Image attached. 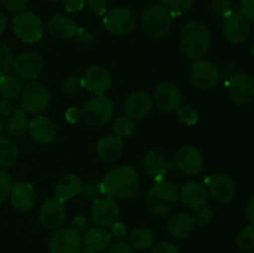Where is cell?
<instances>
[{"instance_id": "16", "label": "cell", "mask_w": 254, "mask_h": 253, "mask_svg": "<svg viewBox=\"0 0 254 253\" xmlns=\"http://www.w3.org/2000/svg\"><path fill=\"white\" fill-rule=\"evenodd\" d=\"M154 107L153 97L145 91H134L126 98L123 111L128 118L143 119L150 114Z\"/></svg>"}, {"instance_id": "13", "label": "cell", "mask_w": 254, "mask_h": 253, "mask_svg": "<svg viewBox=\"0 0 254 253\" xmlns=\"http://www.w3.org/2000/svg\"><path fill=\"white\" fill-rule=\"evenodd\" d=\"M82 237L72 227L59 228L49 240L50 253H78Z\"/></svg>"}, {"instance_id": "25", "label": "cell", "mask_w": 254, "mask_h": 253, "mask_svg": "<svg viewBox=\"0 0 254 253\" xmlns=\"http://www.w3.org/2000/svg\"><path fill=\"white\" fill-rule=\"evenodd\" d=\"M196 223L193 216L186 212H179L171 216L166 223L168 232L175 238H186L195 231Z\"/></svg>"}, {"instance_id": "60", "label": "cell", "mask_w": 254, "mask_h": 253, "mask_svg": "<svg viewBox=\"0 0 254 253\" xmlns=\"http://www.w3.org/2000/svg\"><path fill=\"white\" fill-rule=\"evenodd\" d=\"M47 1H52V2H57V1H60V0H47Z\"/></svg>"}, {"instance_id": "52", "label": "cell", "mask_w": 254, "mask_h": 253, "mask_svg": "<svg viewBox=\"0 0 254 253\" xmlns=\"http://www.w3.org/2000/svg\"><path fill=\"white\" fill-rule=\"evenodd\" d=\"M111 227H112V231H111L112 238L114 237L116 240L122 241L127 236V226L124 225L123 222H118V221H117V222L114 223V225H112Z\"/></svg>"}, {"instance_id": "57", "label": "cell", "mask_w": 254, "mask_h": 253, "mask_svg": "<svg viewBox=\"0 0 254 253\" xmlns=\"http://www.w3.org/2000/svg\"><path fill=\"white\" fill-rule=\"evenodd\" d=\"M78 253H97V252H94V251H92V250H88V248H86V247H84L83 250H82V248H81V250L78 251Z\"/></svg>"}, {"instance_id": "40", "label": "cell", "mask_w": 254, "mask_h": 253, "mask_svg": "<svg viewBox=\"0 0 254 253\" xmlns=\"http://www.w3.org/2000/svg\"><path fill=\"white\" fill-rule=\"evenodd\" d=\"M12 185V178L5 169L0 168V206L6 201L7 196L10 195Z\"/></svg>"}, {"instance_id": "27", "label": "cell", "mask_w": 254, "mask_h": 253, "mask_svg": "<svg viewBox=\"0 0 254 253\" xmlns=\"http://www.w3.org/2000/svg\"><path fill=\"white\" fill-rule=\"evenodd\" d=\"M112 236L106 228L102 227H89L86 232L82 235V243L84 247L94 252H102L107 251L111 246Z\"/></svg>"}, {"instance_id": "56", "label": "cell", "mask_w": 254, "mask_h": 253, "mask_svg": "<svg viewBox=\"0 0 254 253\" xmlns=\"http://www.w3.org/2000/svg\"><path fill=\"white\" fill-rule=\"evenodd\" d=\"M7 27H9V20H7L6 15L0 11V35L4 34Z\"/></svg>"}, {"instance_id": "28", "label": "cell", "mask_w": 254, "mask_h": 253, "mask_svg": "<svg viewBox=\"0 0 254 253\" xmlns=\"http://www.w3.org/2000/svg\"><path fill=\"white\" fill-rule=\"evenodd\" d=\"M82 188V181L79 180L78 176L73 174L64 175L59 179L55 186V195L56 197L61 198L62 201L71 200L79 195Z\"/></svg>"}, {"instance_id": "43", "label": "cell", "mask_w": 254, "mask_h": 253, "mask_svg": "<svg viewBox=\"0 0 254 253\" xmlns=\"http://www.w3.org/2000/svg\"><path fill=\"white\" fill-rule=\"evenodd\" d=\"M213 11L220 16L225 17L233 11L232 0H212L211 1Z\"/></svg>"}, {"instance_id": "44", "label": "cell", "mask_w": 254, "mask_h": 253, "mask_svg": "<svg viewBox=\"0 0 254 253\" xmlns=\"http://www.w3.org/2000/svg\"><path fill=\"white\" fill-rule=\"evenodd\" d=\"M212 218H213V212L207 207L198 208V210H196L195 215H193V220H195L196 226H200V227L210 225Z\"/></svg>"}, {"instance_id": "3", "label": "cell", "mask_w": 254, "mask_h": 253, "mask_svg": "<svg viewBox=\"0 0 254 253\" xmlns=\"http://www.w3.org/2000/svg\"><path fill=\"white\" fill-rule=\"evenodd\" d=\"M179 196L180 190L174 181L165 178L159 179L146 193V205L155 215H165L175 207Z\"/></svg>"}, {"instance_id": "24", "label": "cell", "mask_w": 254, "mask_h": 253, "mask_svg": "<svg viewBox=\"0 0 254 253\" xmlns=\"http://www.w3.org/2000/svg\"><path fill=\"white\" fill-rule=\"evenodd\" d=\"M77 26L76 21L64 14H56L47 22V30L54 37L60 40H68L74 36Z\"/></svg>"}, {"instance_id": "42", "label": "cell", "mask_w": 254, "mask_h": 253, "mask_svg": "<svg viewBox=\"0 0 254 253\" xmlns=\"http://www.w3.org/2000/svg\"><path fill=\"white\" fill-rule=\"evenodd\" d=\"M83 84H82V78L78 76H68L62 82V89L67 94H77L82 91Z\"/></svg>"}, {"instance_id": "48", "label": "cell", "mask_w": 254, "mask_h": 253, "mask_svg": "<svg viewBox=\"0 0 254 253\" xmlns=\"http://www.w3.org/2000/svg\"><path fill=\"white\" fill-rule=\"evenodd\" d=\"M241 14L254 24V0H241Z\"/></svg>"}, {"instance_id": "37", "label": "cell", "mask_w": 254, "mask_h": 253, "mask_svg": "<svg viewBox=\"0 0 254 253\" xmlns=\"http://www.w3.org/2000/svg\"><path fill=\"white\" fill-rule=\"evenodd\" d=\"M14 51L5 42L0 41V74L9 73L14 67Z\"/></svg>"}, {"instance_id": "61", "label": "cell", "mask_w": 254, "mask_h": 253, "mask_svg": "<svg viewBox=\"0 0 254 253\" xmlns=\"http://www.w3.org/2000/svg\"><path fill=\"white\" fill-rule=\"evenodd\" d=\"M252 47H253V51H254V37H253V42H252Z\"/></svg>"}, {"instance_id": "39", "label": "cell", "mask_w": 254, "mask_h": 253, "mask_svg": "<svg viewBox=\"0 0 254 253\" xmlns=\"http://www.w3.org/2000/svg\"><path fill=\"white\" fill-rule=\"evenodd\" d=\"M171 17L183 16L192 9V0H170L166 4Z\"/></svg>"}, {"instance_id": "30", "label": "cell", "mask_w": 254, "mask_h": 253, "mask_svg": "<svg viewBox=\"0 0 254 253\" xmlns=\"http://www.w3.org/2000/svg\"><path fill=\"white\" fill-rule=\"evenodd\" d=\"M24 89L22 79L16 73L0 74V96L4 99H16Z\"/></svg>"}, {"instance_id": "5", "label": "cell", "mask_w": 254, "mask_h": 253, "mask_svg": "<svg viewBox=\"0 0 254 253\" xmlns=\"http://www.w3.org/2000/svg\"><path fill=\"white\" fill-rule=\"evenodd\" d=\"M114 116V103L106 96L92 97L81 109V118L91 126H102Z\"/></svg>"}, {"instance_id": "41", "label": "cell", "mask_w": 254, "mask_h": 253, "mask_svg": "<svg viewBox=\"0 0 254 253\" xmlns=\"http://www.w3.org/2000/svg\"><path fill=\"white\" fill-rule=\"evenodd\" d=\"M74 37H76L77 45L82 49H91V47H93L94 42H96L94 35L89 30H87L86 27H78L76 34H74Z\"/></svg>"}, {"instance_id": "46", "label": "cell", "mask_w": 254, "mask_h": 253, "mask_svg": "<svg viewBox=\"0 0 254 253\" xmlns=\"http://www.w3.org/2000/svg\"><path fill=\"white\" fill-rule=\"evenodd\" d=\"M1 4L7 11L10 12H22L27 7L29 0H1Z\"/></svg>"}, {"instance_id": "9", "label": "cell", "mask_w": 254, "mask_h": 253, "mask_svg": "<svg viewBox=\"0 0 254 253\" xmlns=\"http://www.w3.org/2000/svg\"><path fill=\"white\" fill-rule=\"evenodd\" d=\"M39 220L47 230H59L66 221V206L61 198L52 196L39 207Z\"/></svg>"}, {"instance_id": "21", "label": "cell", "mask_w": 254, "mask_h": 253, "mask_svg": "<svg viewBox=\"0 0 254 253\" xmlns=\"http://www.w3.org/2000/svg\"><path fill=\"white\" fill-rule=\"evenodd\" d=\"M10 200L15 210L20 212H29L36 205V191L27 181H17L10 191Z\"/></svg>"}, {"instance_id": "10", "label": "cell", "mask_w": 254, "mask_h": 253, "mask_svg": "<svg viewBox=\"0 0 254 253\" xmlns=\"http://www.w3.org/2000/svg\"><path fill=\"white\" fill-rule=\"evenodd\" d=\"M231 101L238 106H247L254 99V78L247 73L235 74L227 82Z\"/></svg>"}, {"instance_id": "59", "label": "cell", "mask_w": 254, "mask_h": 253, "mask_svg": "<svg viewBox=\"0 0 254 253\" xmlns=\"http://www.w3.org/2000/svg\"><path fill=\"white\" fill-rule=\"evenodd\" d=\"M156 1L160 2V4H168V2L170 1V0H156Z\"/></svg>"}, {"instance_id": "14", "label": "cell", "mask_w": 254, "mask_h": 253, "mask_svg": "<svg viewBox=\"0 0 254 253\" xmlns=\"http://www.w3.org/2000/svg\"><path fill=\"white\" fill-rule=\"evenodd\" d=\"M218 68L211 61L198 59L191 67V81L198 89H211L218 83Z\"/></svg>"}, {"instance_id": "1", "label": "cell", "mask_w": 254, "mask_h": 253, "mask_svg": "<svg viewBox=\"0 0 254 253\" xmlns=\"http://www.w3.org/2000/svg\"><path fill=\"white\" fill-rule=\"evenodd\" d=\"M102 183L103 195L112 198H131L140 189V176L130 165H121L111 169Z\"/></svg>"}, {"instance_id": "58", "label": "cell", "mask_w": 254, "mask_h": 253, "mask_svg": "<svg viewBox=\"0 0 254 253\" xmlns=\"http://www.w3.org/2000/svg\"><path fill=\"white\" fill-rule=\"evenodd\" d=\"M4 129H5L4 122H2V119L0 118V135H1V133H2V130H4Z\"/></svg>"}, {"instance_id": "47", "label": "cell", "mask_w": 254, "mask_h": 253, "mask_svg": "<svg viewBox=\"0 0 254 253\" xmlns=\"http://www.w3.org/2000/svg\"><path fill=\"white\" fill-rule=\"evenodd\" d=\"M86 5L93 14L103 15L107 11V0H86Z\"/></svg>"}, {"instance_id": "18", "label": "cell", "mask_w": 254, "mask_h": 253, "mask_svg": "<svg viewBox=\"0 0 254 253\" xmlns=\"http://www.w3.org/2000/svg\"><path fill=\"white\" fill-rule=\"evenodd\" d=\"M223 35L232 44H243L250 35V21L241 12L232 11L223 17Z\"/></svg>"}, {"instance_id": "8", "label": "cell", "mask_w": 254, "mask_h": 253, "mask_svg": "<svg viewBox=\"0 0 254 253\" xmlns=\"http://www.w3.org/2000/svg\"><path fill=\"white\" fill-rule=\"evenodd\" d=\"M103 24L109 32L114 35H127L136 25L135 14L128 7L118 6L104 12Z\"/></svg>"}, {"instance_id": "51", "label": "cell", "mask_w": 254, "mask_h": 253, "mask_svg": "<svg viewBox=\"0 0 254 253\" xmlns=\"http://www.w3.org/2000/svg\"><path fill=\"white\" fill-rule=\"evenodd\" d=\"M72 228H73L77 233H79V235H83V233L89 228V222L86 218L82 217V216H77V217H74L73 220H72Z\"/></svg>"}, {"instance_id": "45", "label": "cell", "mask_w": 254, "mask_h": 253, "mask_svg": "<svg viewBox=\"0 0 254 253\" xmlns=\"http://www.w3.org/2000/svg\"><path fill=\"white\" fill-rule=\"evenodd\" d=\"M150 253H180V250L170 241H160L151 247Z\"/></svg>"}, {"instance_id": "32", "label": "cell", "mask_w": 254, "mask_h": 253, "mask_svg": "<svg viewBox=\"0 0 254 253\" xmlns=\"http://www.w3.org/2000/svg\"><path fill=\"white\" fill-rule=\"evenodd\" d=\"M29 119L26 117V112L21 108V106L17 107L14 113L6 119V123H4L5 129L7 133L12 136H21L29 129Z\"/></svg>"}, {"instance_id": "26", "label": "cell", "mask_w": 254, "mask_h": 253, "mask_svg": "<svg viewBox=\"0 0 254 253\" xmlns=\"http://www.w3.org/2000/svg\"><path fill=\"white\" fill-rule=\"evenodd\" d=\"M123 139L114 135V134H111V135L103 136L98 141L97 153L102 160L111 164L121 158L122 153H123Z\"/></svg>"}, {"instance_id": "34", "label": "cell", "mask_w": 254, "mask_h": 253, "mask_svg": "<svg viewBox=\"0 0 254 253\" xmlns=\"http://www.w3.org/2000/svg\"><path fill=\"white\" fill-rule=\"evenodd\" d=\"M136 126L133 119L128 118L127 116H122L117 118L113 124V134L119 138H129L135 131Z\"/></svg>"}, {"instance_id": "53", "label": "cell", "mask_w": 254, "mask_h": 253, "mask_svg": "<svg viewBox=\"0 0 254 253\" xmlns=\"http://www.w3.org/2000/svg\"><path fill=\"white\" fill-rule=\"evenodd\" d=\"M66 121L69 122V123L74 124V123H78L81 121V109L76 108V107H71V108L67 109L66 112Z\"/></svg>"}, {"instance_id": "54", "label": "cell", "mask_w": 254, "mask_h": 253, "mask_svg": "<svg viewBox=\"0 0 254 253\" xmlns=\"http://www.w3.org/2000/svg\"><path fill=\"white\" fill-rule=\"evenodd\" d=\"M12 113H14V108H12V104L7 99L0 102V118L7 119Z\"/></svg>"}, {"instance_id": "38", "label": "cell", "mask_w": 254, "mask_h": 253, "mask_svg": "<svg viewBox=\"0 0 254 253\" xmlns=\"http://www.w3.org/2000/svg\"><path fill=\"white\" fill-rule=\"evenodd\" d=\"M176 118L180 123L191 126H195L198 122V113L193 107H191L190 104H186V106H181L176 111Z\"/></svg>"}, {"instance_id": "22", "label": "cell", "mask_w": 254, "mask_h": 253, "mask_svg": "<svg viewBox=\"0 0 254 253\" xmlns=\"http://www.w3.org/2000/svg\"><path fill=\"white\" fill-rule=\"evenodd\" d=\"M30 136L41 145H47L56 139L57 129L54 122L45 116H37L29 123Z\"/></svg>"}, {"instance_id": "2", "label": "cell", "mask_w": 254, "mask_h": 253, "mask_svg": "<svg viewBox=\"0 0 254 253\" xmlns=\"http://www.w3.org/2000/svg\"><path fill=\"white\" fill-rule=\"evenodd\" d=\"M212 36L207 27L198 21L188 22L180 32V50L188 59L198 60L210 50Z\"/></svg>"}, {"instance_id": "20", "label": "cell", "mask_w": 254, "mask_h": 253, "mask_svg": "<svg viewBox=\"0 0 254 253\" xmlns=\"http://www.w3.org/2000/svg\"><path fill=\"white\" fill-rule=\"evenodd\" d=\"M203 156L198 149L193 146H183L176 151L175 166L186 175H196L203 169Z\"/></svg>"}, {"instance_id": "17", "label": "cell", "mask_w": 254, "mask_h": 253, "mask_svg": "<svg viewBox=\"0 0 254 253\" xmlns=\"http://www.w3.org/2000/svg\"><path fill=\"white\" fill-rule=\"evenodd\" d=\"M154 103L165 112H175L183 106V93L176 84L163 82L154 92Z\"/></svg>"}, {"instance_id": "49", "label": "cell", "mask_w": 254, "mask_h": 253, "mask_svg": "<svg viewBox=\"0 0 254 253\" xmlns=\"http://www.w3.org/2000/svg\"><path fill=\"white\" fill-rule=\"evenodd\" d=\"M64 9L68 12L81 11L86 6V0H61Z\"/></svg>"}, {"instance_id": "7", "label": "cell", "mask_w": 254, "mask_h": 253, "mask_svg": "<svg viewBox=\"0 0 254 253\" xmlns=\"http://www.w3.org/2000/svg\"><path fill=\"white\" fill-rule=\"evenodd\" d=\"M14 32L21 41L34 44L44 35V22L34 11L19 12L12 20Z\"/></svg>"}, {"instance_id": "35", "label": "cell", "mask_w": 254, "mask_h": 253, "mask_svg": "<svg viewBox=\"0 0 254 253\" xmlns=\"http://www.w3.org/2000/svg\"><path fill=\"white\" fill-rule=\"evenodd\" d=\"M236 245L241 252H251L254 250V227L252 225L245 227L236 236Z\"/></svg>"}, {"instance_id": "50", "label": "cell", "mask_w": 254, "mask_h": 253, "mask_svg": "<svg viewBox=\"0 0 254 253\" xmlns=\"http://www.w3.org/2000/svg\"><path fill=\"white\" fill-rule=\"evenodd\" d=\"M106 253H134V250L129 243L124 241H118L114 245L109 246Z\"/></svg>"}, {"instance_id": "29", "label": "cell", "mask_w": 254, "mask_h": 253, "mask_svg": "<svg viewBox=\"0 0 254 253\" xmlns=\"http://www.w3.org/2000/svg\"><path fill=\"white\" fill-rule=\"evenodd\" d=\"M144 170L149 174V175L154 176L155 180L163 179L166 171L169 170V161L163 154L156 153V151H150L144 156L143 160Z\"/></svg>"}, {"instance_id": "31", "label": "cell", "mask_w": 254, "mask_h": 253, "mask_svg": "<svg viewBox=\"0 0 254 253\" xmlns=\"http://www.w3.org/2000/svg\"><path fill=\"white\" fill-rule=\"evenodd\" d=\"M129 245L133 250L145 251L155 245V233L149 227H136L129 235Z\"/></svg>"}, {"instance_id": "33", "label": "cell", "mask_w": 254, "mask_h": 253, "mask_svg": "<svg viewBox=\"0 0 254 253\" xmlns=\"http://www.w3.org/2000/svg\"><path fill=\"white\" fill-rule=\"evenodd\" d=\"M19 146L10 136L0 135V168H10L19 159Z\"/></svg>"}, {"instance_id": "36", "label": "cell", "mask_w": 254, "mask_h": 253, "mask_svg": "<svg viewBox=\"0 0 254 253\" xmlns=\"http://www.w3.org/2000/svg\"><path fill=\"white\" fill-rule=\"evenodd\" d=\"M83 200L94 201L97 198L103 196V190H102V183L96 180H88L86 183H82L81 192H79Z\"/></svg>"}, {"instance_id": "4", "label": "cell", "mask_w": 254, "mask_h": 253, "mask_svg": "<svg viewBox=\"0 0 254 253\" xmlns=\"http://www.w3.org/2000/svg\"><path fill=\"white\" fill-rule=\"evenodd\" d=\"M171 20L173 17L168 7L161 4L149 6L148 9L144 10L140 17L144 32L153 39H160L165 36L171 26Z\"/></svg>"}, {"instance_id": "6", "label": "cell", "mask_w": 254, "mask_h": 253, "mask_svg": "<svg viewBox=\"0 0 254 253\" xmlns=\"http://www.w3.org/2000/svg\"><path fill=\"white\" fill-rule=\"evenodd\" d=\"M51 103V92L41 82H31L21 92V108L26 113L39 116Z\"/></svg>"}, {"instance_id": "23", "label": "cell", "mask_w": 254, "mask_h": 253, "mask_svg": "<svg viewBox=\"0 0 254 253\" xmlns=\"http://www.w3.org/2000/svg\"><path fill=\"white\" fill-rule=\"evenodd\" d=\"M180 197L186 207L196 211L206 206L208 201V191L203 184L198 181H189L181 188Z\"/></svg>"}, {"instance_id": "15", "label": "cell", "mask_w": 254, "mask_h": 253, "mask_svg": "<svg viewBox=\"0 0 254 253\" xmlns=\"http://www.w3.org/2000/svg\"><path fill=\"white\" fill-rule=\"evenodd\" d=\"M81 78L83 88H87L92 93H96L97 96H104L113 84L111 73L104 67L98 66V64L89 67Z\"/></svg>"}, {"instance_id": "11", "label": "cell", "mask_w": 254, "mask_h": 253, "mask_svg": "<svg viewBox=\"0 0 254 253\" xmlns=\"http://www.w3.org/2000/svg\"><path fill=\"white\" fill-rule=\"evenodd\" d=\"M119 207L114 198L99 197L94 200L91 208V221L96 227L107 228L118 221Z\"/></svg>"}, {"instance_id": "55", "label": "cell", "mask_w": 254, "mask_h": 253, "mask_svg": "<svg viewBox=\"0 0 254 253\" xmlns=\"http://www.w3.org/2000/svg\"><path fill=\"white\" fill-rule=\"evenodd\" d=\"M246 216L254 227V195L248 200L247 206H246Z\"/></svg>"}, {"instance_id": "12", "label": "cell", "mask_w": 254, "mask_h": 253, "mask_svg": "<svg viewBox=\"0 0 254 253\" xmlns=\"http://www.w3.org/2000/svg\"><path fill=\"white\" fill-rule=\"evenodd\" d=\"M208 196L218 203H228L236 196V184L227 174H216L205 180Z\"/></svg>"}, {"instance_id": "19", "label": "cell", "mask_w": 254, "mask_h": 253, "mask_svg": "<svg viewBox=\"0 0 254 253\" xmlns=\"http://www.w3.org/2000/svg\"><path fill=\"white\" fill-rule=\"evenodd\" d=\"M12 68L21 79H35L44 69V59L36 51L24 52L15 59Z\"/></svg>"}]
</instances>
